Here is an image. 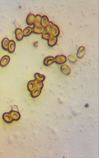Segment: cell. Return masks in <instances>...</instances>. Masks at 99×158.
Listing matches in <instances>:
<instances>
[{
    "instance_id": "18",
    "label": "cell",
    "mask_w": 99,
    "mask_h": 158,
    "mask_svg": "<svg viewBox=\"0 0 99 158\" xmlns=\"http://www.w3.org/2000/svg\"><path fill=\"white\" fill-rule=\"evenodd\" d=\"M34 77L36 80L41 81V82H43L46 78L45 75L40 74L38 73H36L35 74Z\"/></svg>"
},
{
    "instance_id": "16",
    "label": "cell",
    "mask_w": 99,
    "mask_h": 158,
    "mask_svg": "<svg viewBox=\"0 0 99 158\" xmlns=\"http://www.w3.org/2000/svg\"><path fill=\"white\" fill-rule=\"evenodd\" d=\"M33 33L32 28L30 27L26 28L23 31L24 36L27 37Z\"/></svg>"
},
{
    "instance_id": "17",
    "label": "cell",
    "mask_w": 99,
    "mask_h": 158,
    "mask_svg": "<svg viewBox=\"0 0 99 158\" xmlns=\"http://www.w3.org/2000/svg\"><path fill=\"white\" fill-rule=\"evenodd\" d=\"M27 87L28 90L31 92L36 88V86L34 80H31L29 81Z\"/></svg>"
},
{
    "instance_id": "15",
    "label": "cell",
    "mask_w": 99,
    "mask_h": 158,
    "mask_svg": "<svg viewBox=\"0 0 99 158\" xmlns=\"http://www.w3.org/2000/svg\"><path fill=\"white\" fill-rule=\"evenodd\" d=\"M9 42V41L7 38H4L2 41V46L4 50L8 51Z\"/></svg>"
},
{
    "instance_id": "12",
    "label": "cell",
    "mask_w": 99,
    "mask_h": 158,
    "mask_svg": "<svg viewBox=\"0 0 99 158\" xmlns=\"http://www.w3.org/2000/svg\"><path fill=\"white\" fill-rule=\"evenodd\" d=\"M58 41V38L52 36L48 41V44L50 47H53L56 45Z\"/></svg>"
},
{
    "instance_id": "21",
    "label": "cell",
    "mask_w": 99,
    "mask_h": 158,
    "mask_svg": "<svg viewBox=\"0 0 99 158\" xmlns=\"http://www.w3.org/2000/svg\"><path fill=\"white\" fill-rule=\"evenodd\" d=\"M50 33L45 31L42 34V38L44 40L48 41L52 37Z\"/></svg>"
},
{
    "instance_id": "24",
    "label": "cell",
    "mask_w": 99,
    "mask_h": 158,
    "mask_svg": "<svg viewBox=\"0 0 99 158\" xmlns=\"http://www.w3.org/2000/svg\"><path fill=\"white\" fill-rule=\"evenodd\" d=\"M34 81L37 88H39V89H42L43 88V84L42 82L37 81V80H34Z\"/></svg>"
},
{
    "instance_id": "11",
    "label": "cell",
    "mask_w": 99,
    "mask_h": 158,
    "mask_svg": "<svg viewBox=\"0 0 99 158\" xmlns=\"http://www.w3.org/2000/svg\"><path fill=\"white\" fill-rule=\"evenodd\" d=\"M10 115L13 121H17L20 118V115L18 112L14 111H12L9 112Z\"/></svg>"
},
{
    "instance_id": "9",
    "label": "cell",
    "mask_w": 99,
    "mask_h": 158,
    "mask_svg": "<svg viewBox=\"0 0 99 158\" xmlns=\"http://www.w3.org/2000/svg\"><path fill=\"white\" fill-rule=\"evenodd\" d=\"M16 46V43L14 41L12 40L9 41L8 50L9 53L10 54L14 53L15 49Z\"/></svg>"
},
{
    "instance_id": "1",
    "label": "cell",
    "mask_w": 99,
    "mask_h": 158,
    "mask_svg": "<svg viewBox=\"0 0 99 158\" xmlns=\"http://www.w3.org/2000/svg\"><path fill=\"white\" fill-rule=\"evenodd\" d=\"M54 61L56 63L58 64H62L65 63L67 61L66 57L64 55L57 56L54 58Z\"/></svg>"
},
{
    "instance_id": "25",
    "label": "cell",
    "mask_w": 99,
    "mask_h": 158,
    "mask_svg": "<svg viewBox=\"0 0 99 158\" xmlns=\"http://www.w3.org/2000/svg\"><path fill=\"white\" fill-rule=\"evenodd\" d=\"M14 110V111H17V112H18V108L17 106H16V105H15L12 108V110Z\"/></svg>"
},
{
    "instance_id": "4",
    "label": "cell",
    "mask_w": 99,
    "mask_h": 158,
    "mask_svg": "<svg viewBox=\"0 0 99 158\" xmlns=\"http://www.w3.org/2000/svg\"><path fill=\"white\" fill-rule=\"evenodd\" d=\"M50 33L52 36L57 37L60 34V29L58 26L57 25L54 24Z\"/></svg>"
},
{
    "instance_id": "13",
    "label": "cell",
    "mask_w": 99,
    "mask_h": 158,
    "mask_svg": "<svg viewBox=\"0 0 99 158\" xmlns=\"http://www.w3.org/2000/svg\"><path fill=\"white\" fill-rule=\"evenodd\" d=\"M3 118L4 121L7 123H11L13 121L9 113H4L3 115Z\"/></svg>"
},
{
    "instance_id": "7",
    "label": "cell",
    "mask_w": 99,
    "mask_h": 158,
    "mask_svg": "<svg viewBox=\"0 0 99 158\" xmlns=\"http://www.w3.org/2000/svg\"><path fill=\"white\" fill-rule=\"evenodd\" d=\"M35 17V15L31 13L28 15L26 19V22L28 25H32L34 24Z\"/></svg>"
},
{
    "instance_id": "8",
    "label": "cell",
    "mask_w": 99,
    "mask_h": 158,
    "mask_svg": "<svg viewBox=\"0 0 99 158\" xmlns=\"http://www.w3.org/2000/svg\"><path fill=\"white\" fill-rule=\"evenodd\" d=\"M60 69L62 73L65 75H68L70 74L71 69L66 64H63L61 67Z\"/></svg>"
},
{
    "instance_id": "6",
    "label": "cell",
    "mask_w": 99,
    "mask_h": 158,
    "mask_svg": "<svg viewBox=\"0 0 99 158\" xmlns=\"http://www.w3.org/2000/svg\"><path fill=\"white\" fill-rule=\"evenodd\" d=\"M16 38L17 41H20L22 40L24 37L23 33L21 29L17 28L16 29L15 32Z\"/></svg>"
},
{
    "instance_id": "22",
    "label": "cell",
    "mask_w": 99,
    "mask_h": 158,
    "mask_svg": "<svg viewBox=\"0 0 99 158\" xmlns=\"http://www.w3.org/2000/svg\"><path fill=\"white\" fill-rule=\"evenodd\" d=\"M53 25V23L52 21L49 22L45 28V31H47V32L50 33Z\"/></svg>"
},
{
    "instance_id": "19",
    "label": "cell",
    "mask_w": 99,
    "mask_h": 158,
    "mask_svg": "<svg viewBox=\"0 0 99 158\" xmlns=\"http://www.w3.org/2000/svg\"><path fill=\"white\" fill-rule=\"evenodd\" d=\"M41 91V89H39V88H36L34 90L31 92V96L33 98L38 97L40 94Z\"/></svg>"
},
{
    "instance_id": "10",
    "label": "cell",
    "mask_w": 99,
    "mask_h": 158,
    "mask_svg": "<svg viewBox=\"0 0 99 158\" xmlns=\"http://www.w3.org/2000/svg\"><path fill=\"white\" fill-rule=\"evenodd\" d=\"M85 53V48L84 47H80L77 52V57L78 58L81 59L83 57Z\"/></svg>"
},
{
    "instance_id": "3",
    "label": "cell",
    "mask_w": 99,
    "mask_h": 158,
    "mask_svg": "<svg viewBox=\"0 0 99 158\" xmlns=\"http://www.w3.org/2000/svg\"><path fill=\"white\" fill-rule=\"evenodd\" d=\"M10 61V57L8 55H5L3 56L0 60V66L5 67L8 64Z\"/></svg>"
},
{
    "instance_id": "26",
    "label": "cell",
    "mask_w": 99,
    "mask_h": 158,
    "mask_svg": "<svg viewBox=\"0 0 99 158\" xmlns=\"http://www.w3.org/2000/svg\"><path fill=\"white\" fill-rule=\"evenodd\" d=\"M34 45L35 47H37L38 46V41L35 42L34 43Z\"/></svg>"
},
{
    "instance_id": "5",
    "label": "cell",
    "mask_w": 99,
    "mask_h": 158,
    "mask_svg": "<svg viewBox=\"0 0 99 158\" xmlns=\"http://www.w3.org/2000/svg\"><path fill=\"white\" fill-rule=\"evenodd\" d=\"M54 62V57L52 56H48L45 58L43 63L45 66H49Z\"/></svg>"
},
{
    "instance_id": "20",
    "label": "cell",
    "mask_w": 99,
    "mask_h": 158,
    "mask_svg": "<svg viewBox=\"0 0 99 158\" xmlns=\"http://www.w3.org/2000/svg\"><path fill=\"white\" fill-rule=\"evenodd\" d=\"M42 16L40 15H37L35 17V22L34 26H39L41 25V19Z\"/></svg>"
},
{
    "instance_id": "2",
    "label": "cell",
    "mask_w": 99,
    "mask_h": 158,
    "mask_svg": "<svg viewBox=\"0 0 99 158\" xmlns=\"http://www.w3.org/2000/svg\"><path fill=\"white\" fill-rule=\"evenodd\" d=\"M32 30L33 32L36 34H41L45 31V29L41 25L34 26Z\"/></svg>"
},
{
    "instance_id": "14",
    "label": "cell",
    "mask_w": 99,
    "mask_h": 158,
    "mask_svg": "<svg viewBox=\"0 0 99 158\" xmlns=\"http://www.w3.org/2000/svg\"><path fill=\"white\" fill-rule=\"evenodd\" d=\"M49 21L48 17L46 15L42 16L41 19V25L44 28H45L48 24Z\"/></svg>"
},
{
    "instance_id": "23",
    "label": "cell",
    "mask_w": 99,
    "mask_h": 158,
    "mask_svg": "<svg viewBox=\"0 0 99 158\" xmlns=\"http://www.w3.org/2000/svg\"><path fill=\"white\" fill-rule=\"evenodd\" d=\"M68 59L69 61L71 63H75L77 61L76 58L71 55L68 56Z\"/></svg>"
}]
</instances>
